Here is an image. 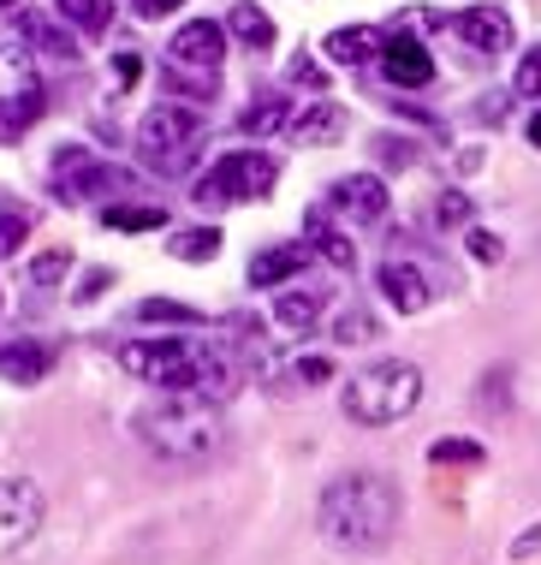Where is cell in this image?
Segmentation results:
<instances>
[{
	"instance_id": "obj_1",
	"label": "cell",
	"mask_w": 541,
	"mask_h": 565,
	"mask_svg": "<svg viewBox=\"0 0 541 565\" xmlns=\"http://www.w3.org/2000/svg\"><path fill=\"white\" fill-rule=\"evenodd\" d=\"M399 530V488L386 477H369V470H351L321 488V536L351 547V554H369V547L393 542Z\"/></svg>"
},
{
	"instance_id": "obj_2",
	"label": "cell",
	"mask_w": 541,
	"mask_h": 565,
	"mask_svg": "<svg viewBox=\"0 0 541 565\" xmlns=\"http://www.w3.org/2000/svg\"><path fill=\"white\" fill-rule=\"evenodd\" d=\"M119 370L131 381H155L167 393H203V399L238 387V375H232L221 351L191 340H126L119 345Z\"/></svg>"
},
{
	"instance_id": "obj_3",
	"label": "cell",
	"mask_w": 541,
	"mask_h": 565,
	"mask_svg": "<svg viewBox=\"0 0 541 565\" xmlns=\"http://www.w3.org/2000/svg\"><path fill=\"white\" fill-rule=\"evenodd\" d=\"M137 435L161 458H173V465H197V458L221 447V411L203 393H167L161 405L137 411Z\"/></svg>"
},
{
	"instance_id": "obj_4",
	"label": "cell",
	"mask_w": 541,
	"mask_h": 565,
	"mask_svg": "<svg viewBox=\"0 0 541 565\" xmlns=\"http://www.w3.org/2000/svg\"><path fill=\"white\" fill-rule=\"evenodd\" d=\"M416 399H423V370L405 363V358L369 363L363 375L346 381V417L351 423H369V429H386V423L411 417Z\"/></svg>"
},
{
	"instance_id": "obj_5",
	"label": "cell",
	"mask_w": 541,
	"mask_h": 565,
	"mask_svg": "<svg viewBox=\"0 0 541 565\" xmlns=\"http://www.w3.org/2000/svg\"><path fill=\"white\" fill-rule=\"evenodd\" d=\"M197 143H203V119L191 108H149L144 114V131H137V149H144V161L155 173H184V167L197 161Z\"/></svg>"
},
{
	"instance_id": "obj_6",
	"label": "cell",
	"mask_w": 541,
	"mask_h": 565,
	"mask_svg": "<svg viewBox=\"0 0 541 565\" xmlns=\"http://www.w3.org/2000/svg\"><path fill=\"white\" fill-rule=\"evenodd\" d=\"M42 108H49V96H42L36 60L24 49H0V143L36 126Z\"/></svg>"
},
{
	"instance_id": "obj_7",
	"label": "cell",
	"mask_w": 541,
	"mask_h": 565,
	"mask_svg": "<svg viewBox=\"0 0 541 565\" xmlns=\"http://www.w3.org/2000/svg\"><path fill=\"white\" fill-rule=\"evenodd\" d=\"M274 179H280V167H274V156H262V149H232V156H221L203 173V185H197V196L203 203H238V196H268Z\"/></svg>"
},
{
	"instance_id": "obj_8",
	"label": "cell",
	"mask_w": 541,
	"mask_h": 565,
	"mask_svg": "<svg viewBox=\"0 0 541 565\" xmlns=\"http://www.w3.org/2000/svg\"><path fill=\"white\" fill-rule=\"evenodd\" d=\"M54 191L60 203H84V196H107V191H126L131 173H119V167H102L89 149H60L54 156Z\"/></svg>"
},
{
	"instance_id": "obj_9",
	"label": "cell",
	"mask_w": 541,
	"mask_h": 565,
	"mask_svg": "<svg viewBox=\"0 0 541 565\" xmlns=\"http://www.w3.org/2000/svg\"><path fill=\"white\" fill-rule=\"evenodd\" d=\"M49 518V500H42V488L30 477H12L0 482V559L19 554V547L36 536V524Z\"/></svg>"
},
{
	"instance_id": "obj_10",
	"label": "cell",
	"mask_w": 541,
	"mask_h": 565,
	"mask_svg": "<svg viewBox=\"0 0 541 565\" xmlns=\"http://www.w3.org/2000/svg\"><path fill=\"white\" fill-rule=\"evenodd\" d=\"M453 30L464 36V49H476V54H500V49H512V19H506V7H470V12H458Z\"/></svg>"
},
{
	"instance_id": "obj_11",
	"label": "cell",
	"mask_w": 541,
	"mask_h": 565,
	"mask_svg": "<svg viewBox=\"0 0 541 565\" xmlns=\"http://www.w3.org/2000/svg\"><path fill=\"white\" fill-rule=\"evenodd\" d=\"M226 54V30L209 24V19H191L173 36V66H197V72H214Z\"/></svg>"
},
{
	"instance_id": "obj_12",
	"label": "cell",
	"mask_w": 541,
	"mask_h": 565,
	"mask_svg": "<svg viewBox=\"0 0 541 565\" xmlns=\"http://www.w3.org/2000/svg\"><path fill=\"white\" fill-rule=\"evenodd\" d=\"M381 72L393 78L399 89H423L428 78H435V60H428L423 42H411V36H393L381 49Z\"/></svg>"
},
{
	"instance_id": "obj_13",
	"label": "cell",
	"mask_w": 541,
	"mask_h": 565,
	"mask_svg": "<svg viewBox=\"0 0 541 565\" xmlns=\"http://www.w3.org/2000/svg\"><path fill=\"white\" fill-rule=\"evenodd\" d=\"M375 286H381V298L393 303L399 316H416V310H428V280H423V274H416L411 263H381Z\"/></svg>"
},
{
	"instance_id": "obj_14",
	"label": "cell",
	"mask_w": 541,
	"mask_h": 565,
	"mask_svg": "<svg viewBox=\"0 0 541 565\" xmlns=\"http://www.w3.org/2000/svg\"><path fill=\"white\" fill-rule=\"evenodd\" d=\"M333 209H346V215H358V221H381L386 215V185L375 173H351L333 185Z\"/></svg>"
},
{
	"instance_id": "obj_15",
	"label": "cell",
	"mask_w": 541,
	"mask_h": 565,
	"mask_svg": "<svg viewBox=\"0 0 541 565\" xmlns=\"http://www.w3.org/2000/svg\"><path fill=\"white\" fill-rule=\"evenodd\" d=\"M49 375V351L36 340H0V381H19V387H36Z\"/></svg>"
},
{
	"instance_id": "obj_16",
	"label": "cell",
	"mask_w": 541,
	"mask_h": 565,
	"mask_svg": "<svg viewBox=\"0 0 541 565\" xmlns=\"http://www.w3.org/2000/svg\"><path fill=\"white\" fill-rule=\"evenodd\" d=\"M304 268H309L304 244H274V250H262L251 263V286H286V280H298Z\"/></svg>"
},
{
	"instance_id": "obj_17",
	"label": "cell",
	"mask_w": 541,
	"mask_h": 565,
	"mask_svg": "<svg viewBox=\"0 0 541 565\" xmlns=\"http://www.w3.org/2000/svg\"><path fill=\"white\" fill-rule=\"evenodd\" d=\"M375 49H386L375 24H346V30H333V36L321 42V54H328L333 66H363V60L375 54Z\"/></svg>"
},
{
	"instance_id": "obj_18",
	"label": "cell",
	"mask_w": 541,
	"mask_h": 565,
	"mask_svg": "<svg viewBox=\"0 0 541 565\" xmlns=\"http://www.w3.org/2000/svg\"><path fill=\"white\" fill-rule=\"evenodd\" d=\"M321 310H328V292H321V286H304V292H280V298H274V322H280L286 333L316 328Z\"/></svg>"
},
{
	"instance_id": "obj_19",
	"label": "cell",
	"mask_w": 541,
	"mask_h": 565,
	"mask_svg": "<svg viewBox=\"0 0 541 565\" xmlns=\"http://www.w3.org/2000/svg\"><path fill=\"white\" fill-rule=\"evenodd\" d=\"M226 30L238 36V49H274V19L256 7V0H232V19H226Z\"/></svg>"
},
{
	"instance_id": "obj_20",
	"label": "cell",
	"mask_w": 541,
	"mask_h": 565,
	"mask_svg": "<svg viewBox=\"0 0 541 565\" xmlns=\"http://www.w3.org/2000/svg\"><path fill=\"white\" fill-rule=\"evenodd\" d=\"M286 126H291V96H268V102H256V108L238 114V131L244 137H274V131H286Z\"/></svg>"
},
{
	"instance_id": "obj_21",
	"label": "cell",
	"mask_w": 541,
	"mask_h": 565,
	"mask_svg": "<svg viewBox=\"0 0 541 565\" xmlns=\"http://www.w3.org/2000/svg\"><path fill=\"white\" fill-rule=\"evenodd\" d=\"M102 221L114 226V233H155V226H167V209H155V203H114V209H102Z\"/></svg>"
},
{
	"instance_id": "obj_22",
	"label": "cell",
	"mask_w": 541,
	"mask_h": 565,
	"mask_svg": "<svg viewBox=\"0 0 541 565\" xmlns=\"http://www.w3.org/2000/svg\"><path fill=\"white\" fill-rule=\"evenodd\" d=\"M346 131V114L333 108V102H321V108H309L298 126H291V137H298V143H333V137Z\"/></svg>"
},
{
	"instance_id": "obj_23",
	"label": "cell",
	"mask_w": 541,
	"mask_h": 565,
	"mask_svg": "<svg viewBox=\"0 0 541 565\" xmlns=\"http://www.w3.org/2000/svg\"><path fill=\"white\" fill-rule=\"evenodd\" d=\"M24 36L36 42V54H54V60H77V42H72V36H66V30H60V24H49V19H42V12H30V19H24Z\"/></svg>"
},
{
	"instance_id": "obj_24",
	"label": "cell",
	"mask_w": 541,
	"mask_h": 565,
	"mask_svg": "<svg viewBox=\"0 0 541 565\" xmlns=\"http://www.w3.org/2000/svg\"><path fill=\"white\" fill-rule=\"evenodd\" d=\"M137 322H173V328H203V310H191V303H173V298H144L137 303Z\"/></svg>"
},
{
	"instance_id": "obj_25",
	"label": "cell",
	"mask_w": 541,
	"mask_h": 565,
	"mask_svg": "<svg viewBox=\"0 0 541 565\" xmlns=\"http://www.w3.org/2000/svg\"><path fill=\"white\" fill-rule=\"evenodd\" d=\"M173 256L179 263H214V256H221V233H214V226H191V233L173 238Z\"/></svg>"
},
{
	"instance_id": "obj_26",
	"label": "cell",
	"mask_w": 541,
	"mask_h": 565,
	"mask_svg": "<svg viewBox=\"0 0 541 565\" xmlns=\"http://www.w3.org/2000/svg\"><path fill=\"white\" fill-rule=\"evenodd\" d=\"M60 19H72L77 30L96 36V30L114 24V0H60Z\"/></svg>"
},
{
	"instance_id": "obj_27",
	"label": "cell",
	"mask_w": 541,
	"mask_h": 565,
	"mask_svg": "<svg viewBox=\"0 0 541 565\" xmlns=\"http://www.w3.org/2000/svg\"><path fill=\"white\" fill-rule=\"evenodd\" d=\"M309 238H316V250H321V256H328V263H333V268H351V263H358V256H351V244H346V238H339V233H333V226H328V221H321V215H309Z\"/></svg>"
},
{
	"instance_id": "obj_28",
	"label": "cell",
	"mask_w": 541,
	"mask_h": 565,
	"mask_svg": "<svg viewBox=\"0 0 541 565\" xmlns=\"http://www.w3.org/2000/svg\"><path fill=\"white\" fill-rule=\"evenodd\" d=\"M428 458H435V465H482V440H435V447H428Z\"/></svg>"
},
{
	"instance_id": "obj_29",
	"label": "cell",
	"mask_w": 541,
	"mask_h": 565,
	"mask_svg": "<svg viewBox=\"0 0 541 565\" xmlns=\"http://www.w3.org/2000/svg\"><path fill=\"white\" fill-rule=\"evenodd\" d=\"M512 89H518V96H541V49H530V54H523L518 60V78H512Z\"/></svg>"
},
{
	"instance_id": "obj_30",
	"label": "cell",
	"mask_w": 541,
	"mask_h": 565,
	"mask_svg": "<svg viewBox=\"0 0 541 565\" xmlns=\"http://www.w3.org/2000/svg\"><path fill=\"white\" fill-rule=\"evenodd\" d=\"M60 274H66V250H49V256H36V263H30V286H54Z\"/></svg>"
},
{
	"instance_id": "obj_31",
	"label": "cell",
	"mask_w": 541,
	"mask_h": 565,
	"mask_svg": "<svg viewBox=\"0 0 541 565\" xmlns=\"http://www.w3.org/2000/svg\"><path fill=\"white\" fill-rule=\"evenodd\" d=\"M291 381L321 387V381H333V363H328V358H298V363H291Z\"/></svg>"
},
{
	"instance_id": "obj_32",
	"label": "cell",
	"mask_w": 541,
	"mask_h": 565,
	"mask_svg": "<svg viewBox=\"0 0 541 565\" xmlns=\"http://www.w3.org/2000/svg\"><path fill=\"white\" fill-rule=\"evenodd\" d=\"M435 215H441V226H458V221H470V196H458V191H446V196H441V209H435Z\"/></svg>"
},
{
	"instance_id": "obj_33",
	"label": "cell",
	"mask_w": 541,
	"mask_h": 565,
	"mask_svg": "<svg viewBox=\"0 0 541 565\" xmlns=\"http://www.w3.org/2000/svg\"><path fill=\"white\" fill-rule=\"evenodd\" d=\"M107 286H114V268H89V274H84V286H77L72 298H77V303H89V298H102Z\"/></svg>"
},
{
	"instance_id": "obj_34",
	"label": "cell",
	"mask_w": 541,
	"mask_h": 565,
	"mask_svg": "<svg viewBox=\"0 0 541 565\" xmlns=\"http://www.w3.org/2000/svg\"><path fill=\"white\" fill-rule=\"evenodd\" d=\"M464 244H470V256H476V263H500V238L482 233V226H476V233L464 238Z\"/></svg>"
},
{
	"instance_id": "obj_35",
	"label": "cell",
	"mask_w": 541,
	"mask_h": 565,
	"mask_svg": "<svg viewBox=\"0 0 541 565\" xmlns=\"http://www.w3.org/2000/svg\"><path fill=\"white\" fill-rule=\"evenodd\" d=\"M24 244V215H0V256H12Z\"/></svg>"
},
{
	"instance_id": "obj_36",
	"label": "cell",
	"mask_w": 541,
	"mask_h": 565,
	"mask_svg": "<svg viewBox=\"0 0 541 565\" xmlns=\"http://www.w3.org/2000/svg\"><path fill=\"white\" fill-rule=\"evenodd\" d=\"M369 333H375V322H369V316H346V322H339V340H346V345L369 340Z\"/></svg>"
},
{
	"instance_id": "obj_37",
	"label": "cell",
	"mask_w": 541,
	"mask_h": 565,
	"mask_svg": "<svg viewBox=\"0 0 541 565\" xmlns=\"http://www.w3.org/2000/svg\"><path fill=\"white\" fill-rule=\"evenodd\" d=\"M291 78H298L304 89H328V78H321V66H309V60H291Z\"/></svg>"
},
{
	"instance_id": "obj_38",
	"label": "cell",
	"mask_w": 541,
	"mask_h": 565,
	"mask_svg": "<svg viewBox=\"0 0 541 565\" xmlns=\"http://www.w3.org/2000/svg\"><path fill=\"white\" fill-rule=\"evenodd\" d=\"M179 0H137V12H144V19H161V12H173Z\"/></svg>"
},
{
	"instance_id": "obj_39",
	"label": "cell",
	"mask_w": 541,
	"mask_h": 565,
	"mask_svg": "<svg viewBox=\"0 0 541 565\" xmlns=\"http://www.w3.org/2000/svg\"><path fill=\"white\" fill-rule=\"evenodd\" d=\"M535 547H541V524L530 530V536H518V542H512V554L523 559V554H535Z\"/></svg>"
},
{
	"instance_id": "obj_40",
	"label": "cell",
	"mask_w": 541,
	"mask_h": 565,
	"mask_svg": "<svg viewBox=\"0 0 541 565\" xmlns=\"http://www.w3.org/2000/svg\"><path fill=\"white\" fill-rule=\"evenodd\" d=\"M137 72H144V60H137V54H119V78L137 84Z\"/></svg>"
},
{
	"instance_id": "obj_41",
	"label": "cell",
	"mask_w": 541,
	"mask_h": 565,
	"mask_svg": "<svg viewBox=\"0 0 541 565\" xmlns=\"http://www.w3.org/2000/svg\"><path fill=\"white\" fill-rule=\"evenodd\" d=\"M530 143H535V149H541V114H535V119H530Z\"/></svg>"
},
{
	"instance_id": "obj_42",
	"label": "cell",
	"mask_w": 541,
	"mask_h": 565,
	"mask_svg": "<svg viewBox=\"0 0 541 565\" xmlns=\"http://www.w3.org/2000/svg\"><path fill=\"white\" fill-rule=\"evenodd\" d=\"M0 7H19V0H0Z\"/></svg>"
}]
</instances>
